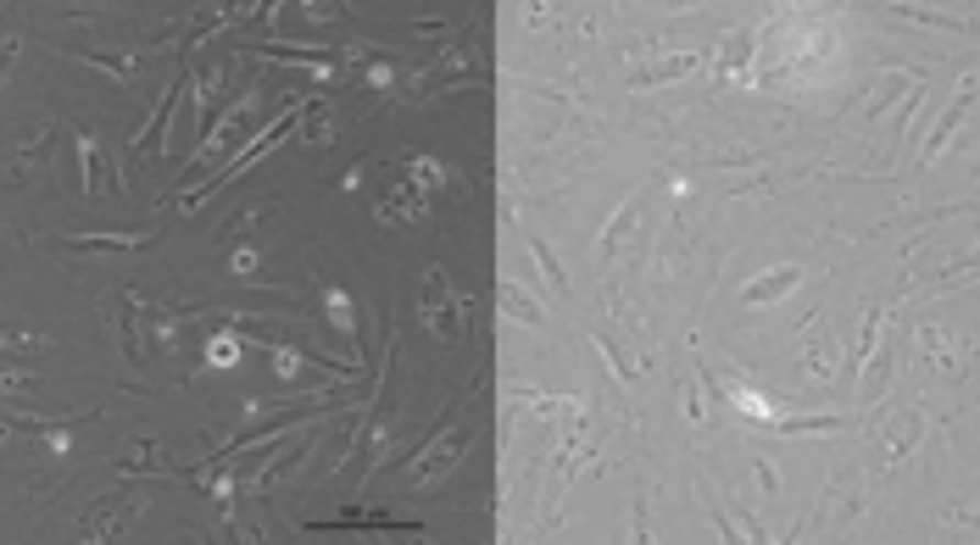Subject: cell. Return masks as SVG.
<instances>
[{"mask_svg":"<svg viewBox=\"0 0 980 545\" xmlns=\"http://www.w3.org/2000/svg\"><path fill=\"white\" fill-rule=\"evenodd\" d=\"M964 112H969V84H964V89H958V101H953V107H947V118H942V123H936V134H931V156H936V151H942V145H947V134H953V129H958V118H964Z\"/></svg>","mask_w":980,"mask_h":545,"instance_id":"7a4b0ae2","label":"cell"},{"mask_svg":"<svg viewBox=\"0 0 980 545\" xmlns=\"http://www.w3.org/2000/svg\"><path fill=\"white\" fill-rule=\"evenodd\" d=\"M791 285H802V267H780V272H769V279L747 285V290H741V301H747V307H763V301H780Z\"/></svg>","mask_w":980,"mask_h":545,"instance_id":"6da1fadb","label":"cell"},{"mask_svg":"<svg viewBox=\"0 0 980 545\" xmlns=\"http://www.w3.org/2000/svg\"><path fill=\"white\" fill-rule=\"evenodd\" d=\"M691 67V56H680V62H669V67H652V73H641L636 84H658V78H674V73H685Z\"/></svg>","mask_w":980,"mask_h":545,"instance_id":"277c9868","label":"cell"},{"mask_svg":"<svg viewBox=\"0 0 980 545\" xmlns=\"http://www.w3.org/2000/svg\"><path fill=\"white\" fill-rule=\"evenodd\" d=\"M903 18H914V23H936V29H964L958 18H947V12H920V7H898Z\"/></svg>","mask_w":980,"mask_h":545,"instance_id":"3957f363","label":"cell"}]
</instances>
